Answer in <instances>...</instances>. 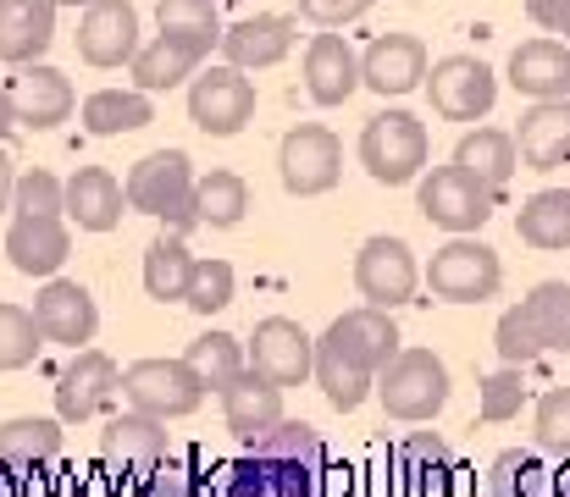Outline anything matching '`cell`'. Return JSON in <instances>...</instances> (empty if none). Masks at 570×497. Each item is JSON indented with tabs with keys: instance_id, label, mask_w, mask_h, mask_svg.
I'll list each match as a JSON object with an SVG mask.
<instances>
[{
	"instance_id": "6da1fadb",
	"label": "cell",
	"mask_w": 570,
	"mask_h": 497,
	"mask_svg": "<svg viewBox=\"0 0 570 497\" xmlns=\"http://www.w3.org/2000/svg\"><path fill=\"white\" fill-rule=\"evenodd\" d=\"M244 454H255V459L277 476V487L288 497L327 493V443H322V431L305 426V420H277V426H266Z\"/></svg>"
},
{
	"instance_id": "7a4b0ae2",
	"label": "cell",
	"mask_w": 570,
	"mask_h": 497,
	"mask_svg": "<svg viewBox=\"0 0 570 497\" xmlns=\"http://www.w3.org/2000/svg\"><path fill=\"white\" fill-rule=\"evenodd\" d=\"M372 387L393 420H432L449 404V365L432 348H399Z\"/></svg>"
},
{
	"instance_id": "3957f363",
	"label": "cell",
	"mask_w": 570,
	"mask_h": 497,
	"mask_svg": "<svg viewBox=\"0 0 570 497\" xmlns=\"http://www.w3.org/2000/svg\"><path fill=\"white\" fill-rule=\"evenodd\" d=\"M499 282H504L499 255H493L488 243L465 238V232H454V238L432 255V266H426V288H432L443 305H488V299L499 294Z\"/></svg>"
},
{
	"instance_id": "277c9868",
	"label": "cell",
	"mask_w": 570,
	"mask_h": 497,
	"mask_svg": "<svg viewBox=\"0 0 570 497\" xmlns=\"http://www.w3.org/2000/svg\"><path fill=\"white\" fill-rule=\"evenodd\" d=\"M128 205L139 216H156L167 221L173 232H189L194 216H189V193H194V171H189V156L184 150H156L145 161L128 171Z\"/></svg>"
},
{
	"instance_id": "5b68a950",
	"label": "cell",
	"mask_w": 570,
	"mask_h": 497,
	"mask_svg": "<svg viewBox=\"0 0 570 497\" xmlns=\"http://www.w3.org/2000/svg\"><path fill=\"white\" fill-rule=\"evenodd\" d=\"M415 205H421V216H426L432 227H443V232H476V227H488V216L499 210V188L476 182V177L460 171V166H438V171L421 177Z\"/></svg>"
},
{
	"instance_id": "8992f818",
	"label": "cell",
	"mask_w": 570,
	"mask_h": 497,
	"mask_svg": "<svg viewBox=\"0 0 570 497\" xmlns=\"http://www.w3.org/2000/svg\"><path fill=\"white\" fill-rule=\"evenodd\" d=\"M167 454H173V448H167V431H161L156 415H139V409H134V415L106 420V431H100V470H106L117 487H128V493H139Z\"/></svg>"
},
{
	"instance_id": "52a82bcc",
	"label": "cell",
	"mask_w": 570,
	"mask_h": 497,
	"mask_svg": "<svg viewBox=\"0 0 570 497\" xmlns=\"http://www.w3.org/2000/svg\"><path fill=\"white\" fill-rule=\"evenodd\" d=\"M426 128L410 117V111H377L361 133V166L377 177L382 188H399L410 177H421L426 166Z\"/></svg>"
},
{
	"instance_id": "ba28073f",
	"label": "cell",
	"mask_w": 570,
	"mask_h": 497,
	"mask_svg": "<svg viewBox=\"0 0 570 497\" xmlns=\"http://www.w3.org/2000/svg\"><path fill=\"white\" fill-rule=\"evenodd\" d=\"M139 415H156V420H178L194 415L205 404V387L184 359H139L122 370V387H117Z\"/></svg>"
},
{
	"instance_id": "9c48e42d",
	"label": "cell",
	"mask_w": 570,
	"mask_h": 497,
	"mask_svg": "<svg viewBox=\"0 0 570 497\" xmlns=\"http://www.w3.org/2000/svg\"><path fill=\"white\" fill-rule=\"evenodd\" d=\"M255 117V83L238 72V67H210V72H194L189 89V122L210 139H233L244 133Z\"/></svg>"
},
{
	"instance_id": "30bf717a",
	"label": "cell",
	"mask_w": 570,
	"mask_h": 497,
	"mask_svg": "<svg viewBox=\"0 0 570 497\" xmlns=\"http://www.w3.org/2000/svg\"><path fill=\"white\" fill-rule=\"evenodd\" d=\"M426 95H432V111L443 122H482L493 111V100H499V78L476 56H449V61L432 67Z\"/></svg>"
},
{
	"instance_id": "8fae6325",
	"label": "cell",
	"mask_w": 570,
	"mask_h": 497,
	"mask_svg": "<svg viewBox=\"0 0 570 497\" xmlns=\"http://www.w3.org/2000/svg\"><path fill=\"white\" fill-rule=\"evenodd\" d=\"M117 387H122V370H117L111 354H100V348H72V365L56 376V420H61V426H78V420L100 415V409L117 398Z\"/></svg>"
},
{
	"instance_id": "7c38bea8",
	"label": "cell",
	"mask_w": 570,
	"mask_h": 497,
	"mask_svg": "<svg viewBox=\"0 0 570 497\" xmlns=\"http://www.w3.org/2000/svg\"><path fill=\"white\" fill-rule=\"evenodd\" d=\"M415 282H421V271H415V255H410L404 238H366L361 243V255H355V288H361L366 305H377V310L410 305L415 299Z\"/></svg>"
},
{
	"instance_id": "4fadbf2b",
	"label": "cell",
	"mask_w": 570,
	"mask_h": 497,
	"mask_svg": "<svg viewBox=\"0 0 570 497\" xmlns=\"http://www.w3.org/2000/svg\"><path fill=\"white\" fill-rule=\"evenodd\" d=\"M311 348H316V337L299 327V321H288V316H266L255 337H249V370H261L272 387H299V381H311Z\"/></svg>"
},
{
	"instance_id": "5bb4252c",
	"label": "cell",
	"mask_w": 570,
	"mask_h": 497,
	"mask_svg": "<svg viewBox=\"0 0 570 497\" xmlns=\"http://www.w3.org/2000/svg\"><path fill=\"white\" fill-rule=\"evenodd\" d=\"M277 166H283V188H288V193H299V199H311V193H327V188L338 182V171H344V150H338V139H333L327 128L305 122V128H294V133L283 139Z\"/></svg>"
},
{
	"instance_id": "9a60e30c",
	"label": "cell",
	"mask_w": 570,
	"mask_h": 497,
	"mask_svg": "<svg viewBox=\"0 0 570 497\" xmlns=\"http://www.w3.org/2000/svg\"><path fill=\"white\" fill-rule=\"evenodd\" d=\"M6 95H11V117H17V128H33V133L61 128V122L72 117V106H78L67 72H56V67H45V61L17 67V78L6 83Z\"/></svg>"
},
{
	"instance_id": "2e32d148",
	"label": "cell",
	"mask_w": 570,
	"mask_h": 497,
	"mask_svg": "<svg viewBox=\"0 0 570 497\" xmlns=\"http://www.w3.org/2000/svg\"><path fill=\"white\" fill-rule=\"evenodd\" d=\"M139 50V11L134 0H89L78 22V56L89 67H128Z\"/></svg>"
},
{
	"instance_id": "e0dca14e",
	"label": "cell",
	"mask_w": 570,
	"mask_h": 497,
	"mask_svg": "<svg viewBox=\"0 0 570 497\" xmlns=\"http://www.w3.org/2000/svg\"><path fill=\"white\" fill-rule=\"evenodd\" d=\"M28 316H33V327H39L45 342H61V348H83L95 337V327H100V310H95L89 288L83 282H61V277H50L39 288Z\"/></svg>"
},
{
	"instance_id": "ac0fdd59",
	"label": "cell",
	"mask_w": 570,
	"mask_h": 497,
	"mask_svg": "<svg viewBox=\"0 0 570 497\" xmlns=\"http://www.w3.org/2000/svg\"><path fill=\"white\" fill-rule=\"evenodd\" d=\"M294 17H277V11H255V17H238L233 28H222L216 50L227 56V67L238 72H261V67H277L288 50H294Z\"/></svg>"
},
{
	"instance_id": "d6986e66",
	"label": "cell",
	"mask_w": 570,
	"mask_h": 497,
	"mask_svg": "<svg viewBox=\"0 0 570 497\" xmlns=\"http://www.w3.org/2000/svg\"><path fill=\"white\" fill-rule=\"evenodd\" d=\"M6 255H11V271L22 277H56L72 255V232L61 227V216H11Z\"/></svg>"
},
{
	"instance_id": "ffe728a7",
	"label": "cell",
	"mask_w": 570,
	"mask_h": 497,
	"mask_svg": "<svg viewBox=\"0 0 570 497\" xmlns=\"http://www.w3.org/2000/svg\"><path fill=\"white\" fill-rule=\"evenodd\" d=\"M122 205H128V193L106 166H83L61 182V216H72L78 232H111L122 221Z\"/></svg>"
},
{
	"instance_id": "44dd1931",
	"label": "cell",
	"mask_w": 570,
	"mask_h": 497,
	"mask_svg": "<svg viewBox=\"0 0 570 497\" xmlns=\"http://www.w3.org/2000/svg\"><path fill=\"white\" fill-rule=\"evenodd\" d=\"M426 78V44L415 33H382L361 56V83L377 95H410Z\"/></svg>"
},
{
	"instance_id": "7402d4cb",
	"label": "cell",
	"mask_w": 570,
	"mask_h": 497,
	"mask_svg": "<svg viewBox=\"0 0 570 497\" xmlns=\"http://www.w3.org/2000/svg\"><path fill=\"white\" fill-rule=\"evenodd\" d=\"M222 415H227V431L249 448L266 426H277L283 420V387H272L261 370H238L227 387H222Z\"/></svg>"
},
{
	"instance_id": "603a6c76",
	"label": "cell",
	"mask_w": 570,
	"mask_h": 497,
	"mask_svg": "<svg viewBox=\"0 0 570 497\" xmlns=\"http://www.w3.org/2000/svg\"><path fill=\"white\" fill-rule=\"evenodd\" d=\"M305 89L316 106H344L361 89V56L344 33H316L305 50Z\"/></svg>"
},
{
	"instance_id": "cb8c5ba5",
	"label": "cell",
	"mask_w": 570,
	"mask_h": 497,
	"mask_svg": "<svg viewBox=\"0 0 570 497\" xmlns=\"http://www.w3.org/2000/svg\"><path fill=\"white\" fill-rule=\"evenodd\" d=\"M515 156L532 171H554L570 161V100H538L532 111H521V128L510 133Z\"/></svg>"
},
{
	"instance_id": "d4e9b609",
	"label": "cell",
	"mask_w": 570,
	"mask_h": 497,
	"mask_svg": "<svg viewBox=\"0 0 570 497\" xmlns=\"http://www.w3.org/2000/svg\"><path fill=\"white\" fill-rule=\"evenodd\" d=\"M56 44V0H0V61L28 67Z\"/></svg>"
},
{
	"instance_id": "484cf974",
	"label": "cell",
	"mask_w": 570,
	"mask_h": 497,
	"mask_svg": "<svg viewBox=\"0 0 570 497\" xmlns=\"http://www.w3.org/2000/svg\"><path fill=\"white\" fill-rule=\"evenodd\" d=\"M510 83H515V95H532V100H570V44L560 39L515 44Z\"/></svg>"
},
{
	"instance_id": "4316f807",
	"label": "cell",
	"mask_w": 570,
	"mask_h": 497,
	"mask_svg": "<svg viewBox=\"0 0 570 497\" xmlns=\"http://www.w3.org/2000/svg\"><path fill=\"white\" fill-rule=\"evenodd\" d=\"M322 337H333L361 370H372L377 376L382 365L399 354V327H393V316L377 310V305H361V310H350V316H338L333 327L322 331Z\"/></svg>"
},
{
	"instance_id": "83f0119b",
	"label": "cell",
	"mask_w": 570,
	"mask_h": 497,
	"mask_svg": "<svg viewBox=\"0 0 570 497\" xmlns=\"http://www.w3.org/2000/svg\"><path fill=\"white\" fill-rule=\"evenodd\" d=\"M199 61H205V50L189 44V39H178V33H156L150 44H139L134 50V89H145V95H156V89H178L184 78L199 72Z\"/></svg>"
},
{
	"instance_id": "f1b7e54d",
	"label": "cell",
	"mask_w": 570,
	"mask_h": 497,
	"mask_svg": "<svg viewBox=\"0 0 570 497\" xmlns=\"http://www.w3.org/2000/svg\"><path fill=\"white\" fill-rule=\"evenodd\" d=\"M311 376H316V387L327 392V404L344 409V415L361 409V404L372 398V381H377V376L361 370L333 337H316V348H311Z\"/></svg>"
},
{
	"instance_id": "f546056e",
	"label": "cell",
	"mask_w": 570,
	"mask_h": 497,
	"mask_svg": "<svg viewBox=\"0 0 570 497\" xmlns=\"http://www.w3.org/2000/svg\"><path fill=\"white\" fill-rule=\"evenodd\" d=\"M156 111H150V95L145 89H95L83 100V128L95 139H117V133H139L150 128Z\"/></svg>"
},
{
	"instance_id": "4dcf8cb0",
	"label": "cell",
	"mask_w": 570,
	"mask_h": 497,
	"mask_svg": "<svg viewBox=\"0 0 570 497\" xmlns=\"http://www.w3.org/2000/svg\"><path fill=\"white\" fill-rule=\"evenodd\" d=\"M0 459L6 465H33V470H50L61 459V420L50 415H17L0 426Z\"/></svg>"
},
{
	"instance_id": "1f68e13d",
	"label": "cell",
	"mask_w": 570,
	"mask_h": 497,
	"mask_svg": "<svg viewBox=\"0 0 570 497\" xmlns=\"http://www.w3.org/2000/svg\"><path fill=\"white\" fill-rule=\"evenodd\" d=\"M454 166L460 171H471L476 182H488V188H504L510 177H515V139L504 133V128H476V133H465L460 139V150H454Z\"/></svg>"
},
{
	"instance_id": "d6a6232c",
	"label": "cell",
	"mask_w": 570,
	"mask_h": 497,
	"mask_svg": "<svg viewBox=\"0 0 570 497\" xmlns=\"http://www.w3.org/2000/svg\"><path fill=\"white\" fill-rule=\"evenodd\" d=\"M244 210H249L244 177H233V171H205V177H194V193H189L194 227H238Z\"/></svg>"
},
{
	"instance_id": "836d02e7",
	"label": "cell",
	"mask_w": 570,
	"mask_h": 497,
	"mask_svg": "<svg viewBox=\"0 0 570 497\" xmlns=\"http://www.w3.org/2000/svg\"><path fill=\"white\" fill-rule=\"evenodd\" d=\"M515 310L527 316V327H532L543 354H549V348H554V354H570V282H538Z\"/></svg>"
},
{
	"instance_id": "e575fe53",
	"label": "cell",
	"mask_w": 570,
	"mask_h": 497,
	"mask_svg": "<svg viewBox=\"0 0 570 497\" xmlns=\"http://www.w3.org/2000/svg\"><path fill=\"white\" fill-rule=\"evenodd\" d=\"M521 243L532 249H570V188H543L521 205L515 216Z\"/></svg>"
},
{
	"instance_id": "d590c367",
	"label": "cell",
	"mask_w": 570,
	"mask_h": 497,
	"mask_svg": "<svg viewBox=\"0 0 570 497\" xmlns=\"http://www.w3.org/2000/svg\"><path fill=\"white\" fill-rule=\"evenodd\" d=\"M194 255L184 243V232H167L145 249V294L161 299V305H184V288H189Z\"/></svg>"
},
{
	"instance_id": "8d00e7d4",
	"label": "cell",
	"mask_w": 570,
	"mask_h": 497,
	"mask_svg": "<svg viewBox=\"0 0 570 497\" xmlns=\"http://www.w3.org/2000/svg\"><path fill=\"white\" fill-rule=\"evenodd\" d=\"M184 365L199 376L205 392H222V387L244 370V342H238L233 331H199L189 342V354H184Z\"/></svg>"
},
{
	"instance_id": "74e56055",
	"label": "cell",
	"mask_w": 570,
	"mask_h": 497,
	"mask_svg": "<svg viewBox=\"0 0 570 497\" xmlns=\"http://www.w3.org/2000/svg\"><path fill=\"white\" fill-rule=\"evenodd\" d=\"M199 497H288L277 487V476L255 459V454H238L227 465H216L205 481H199Z\"/></svg>"
},
{
	"instance_id": "f35d334b",
	"label": "cell",
	"mask_w": 570,
	"mask_h": 497,
	"mask_svg": "<svg viewBox=\"0 0 570 497\" xmlns=\"http://www.w3.org/2000/svg\"><path fill=\"white\" fill-rule=\"evenodd\" d=\"M399 476H410V493L415 497H438L443 493V476H449V448H443V437H432V431H415L410 443H399Z\"/></svg>"
},
{
	"instance_id": "ab89813d",
	"label": "cell",
	"mask_w": 570,
	"mask_h": 497,
	"mask_svg": "<svg viewBox=\"0 0 570 497\" xmlns=\"http://www.w3.org/2000/svg\"><path fill=\"white\" fill-rule=\"evenodd\" d=\"M156 22H161V33L189 39V44H199L205 56H210V50H216V39H222L216 0H156Z\"/></svg>"
},
{
	"instance_id": "60d3db41",
	"label": "cell",
	"mask_w": 570,
	"mask_h": 497,
	"mask_svg": "<svg viewBox=\"0 0 570 497\" xmlns=\"http://www.w3.org/2000/svg\"><path fill=\"white\" fill-rule=\"evenodd\" d=\"M488 497H549V470L538 465V454H499L488 470Z\"/></svg>"
},
{
	"instance_id": "b9f144b4",
	"label": "cell",
	"mask_w": 570,
	"mask_h": 497,
	"mask_svg": "<svg viewBox=\"0 0 570 497\" xmlns=\"http://www.w3.org/2000/svg\"><path fill=\"white\" fill-rule=\"evenodd\" d=\"M184 305L199 316H216L233 305V266L227 260H194L189 288H184Z\"/></svg>"
},
{
	"instance_id": "7bdbcfd3",
	"label": "cell",
	"mask_w": 570,
	"mask_h": 497,
	"mask_svg": "<svg viewBox=\"0 0 570 497\" xmlns=\"http://www.w3.org/2000/svg\"><path fill=\"white\" fill-rule=\"evenodd\" d=\"M39 348H45V337H39V327H33V316L17 310V305H0V370H22V365H33Z\"/></svg>"
},
{
	"instance_id": "ee69618b",
	"label": "cell",
	"mask_w": 570,
	"mask_h": 497,
	"mask_svg": "<svg viewBox=\"0 0 570 497\" xmlns=\"http://www.w3.org/2000/svg\"><path fill=\"white\" fill-rule=\"evenodd\" d=\"M11 216H61V182L50 171H22L11 182Z\"/></svg>"
},
{
	"instance_id": "f6af8a7d",
	"label": "cell",
	"mask_w": 570,
	"mask_h": 497,
	"mask_svg": "<svg viewBox=\"0 0 570 497\" xmlns=\"http://www.w3.org/2000/svg\"><path fill=\"white\" fill-rule=\"evenodd\" d=\"M538 443L549 454L570 459V387H549L538 398Z\"/></svg>"
},
{
	"instance_id": "bcb514c9",
	"label": "cell",
	"mask_w": 570,
	"mask_h": 497,
	"mask_svg": "<svg viewBox=\"0 0 570 497\" xmlns=\"http://www.w3.org/2000/svg\"><path fill=\"white\" fill-rule=\"evenodd\" d=\"M521 398H527V387H521V365H504V370H493L488 381H482V420H515L521 415Z\"/></svg>"
},
{
	"instance_id": "7dc6e473",
	"label": "cell",
	"mask_w": 570,
	"mask_h": 497,
	"mask_svg": "<svg viewBox=\"0 0 570 497\" xmlns=\"http://www.w3.org/2000/svg\"><path fill=\"white\" fill-rule=\"evenodd\" d=\"M493 342H499V359H504V365H532V359L543 354L521 310H504V316H499V331H493Z\"/></svg>"
},
{
	"instance_id": "c3c4849f",
	"label": "cell",
	"mask_w": 570,
	"mask_h": 497,
	"mask_svg": "<svg viewBox=\"0 0 570 497\" xmlns=\"http://www.w3.org/2000/svg\"><path fill=\"white\" fill-rule=\"evenodd\" d=\"M377 0H299V17H311V22H322V28H344V22H355V17H366Z\"/></svg>"
},
{
	"instance_id": "681fc988",
	"label": "cell",
	"mask_w": 570,
	"mask_h": 497,
	"mask_svg": "<svg viewBox=\"0 0 570 497\" xmlns=\"http://www.w3.org/2000/svg\"><path fill=\"white\" fill-rule=\"evenodd\" d=\"M45 470H33V465H6L0 459V497H45V481H39Z\"/></svg>"
},
{
	"instance_id": "f907efd6",
	"label": "cell",
	"mask_w": 570,
	"mask_h": 497,
	"mask_svg": "<svg viewBox=\"0 0 570 497\" xmlns=\"http://www.w3.org/2000/svg\"><path fill=\"white\" fill-rule=\"evenodd\" d=\"M527 17L549 33H560V44H570V0H527Z\"/></svg>"
},
{
	"instance_id": "816d5d0a",
	"label": "cell",
	"mask_w": 570,
	"mask_h": 497,
	"mask_svg": "<svg viewBox=\"0 0 570 497\" xmlns=\"http://www.w3.org/2000/svg\"><path fill=\"white\" fill-rule=\"evenodd\" d=\"M11 182H17V161L0 150V216L11 210Z\"/></svg>"
},
{
	"instance_id": "f5cc1de1",
	"label": "cell",
	"mask_w": 570,
	"mask_h": 497,
	"mask_svg": "<svg viewBox=\"0 0 570 497\" xmlns=\"http://www.w3.org/2000/svg\"><path fill=\"white\" fill-rule=\"evenodd\" d=\"M11 128H17V117H11V95H6V83H0V145L11 139Z\"/></svg>"
},
{
	"instance_id": "db71d44e",
	"label": "cell",
	"mask_w": 570,
	"mask_h": 497,
	"mask_svg": "<svg viewBox=\"0 0 570 497\" xmlns=\"http://www.w3.org/2000/svg\"><path fill=\"white\" fill-rule=\"evenodd\" d=\"M549 497H570V481H560V487H554V493H549Z\"/></svg>"
},
{
	"instance_id": "11a10c76",
	"label": "cell",
	"mask_w": 570,
	"mask_h": 497,
	"mask_svg": "<svg viewBox=\"0 0 570 497\" xmlns=\"http://www.w3.org/2000/svg\"><path fill=\"white\" fill-rule=\"evenodd\" d=\"M56 6H89V0H56Z\"/></svg>"
},
{
	"instance_id": "9f6ffc18",
	"label": "cell",
	"mask_w": 570,
	"mask_h": 497,
	"mask_svg": "<svg viewBox=\"0 0 570 497\" xmlns=\"http://www.w3.org/2000/svg\"><path fill=\"white\" fill-rule=\"evenodd\" d=\"M316 497H327V493H316Z\"/></svg>"
}]
</instances>
